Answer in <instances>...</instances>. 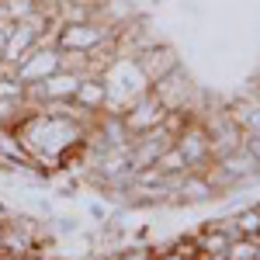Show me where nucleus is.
I'll list each match as a JSON object with an SVG mask.
<instances>
[{"instance_id":"f257e3e1","label":"nucleus","mask_w":260,"mask_h":260,"mask_svg":"<svg viewBox=\"0 0 260 260\" xmlns=\"http://www.w3.org/2000/svg\"><path fill=\"white\" fill-rule=\"evenodd\" d=\"M101 80H104V87H108V104H104V111H111V115H121L132 101H139L142 94L149 90V80L142 77V70L136 66L132 56L111 59L108 66H104Z\"/></svg>"},{"instance_id":"f03ea898","label":"nucleus","mask_w":260,"mask_h":260,"mask_svg":"<svg viewBox=\"0 0 260 260\" xmlns=\"http://www.w3.org/2000/svg\"><path fill=\"white\" fill-rule=\"evenodd\" d=\"M149 90L163 101L167 111H191L194 118H201V111H205V94L194 83V77L184 70V62H180L177 70H170L163 80H156Z\"/></svg>"},{"instance_id":"7ed1b4c3","label":"nucleus","mask_w":260,"mask_h":260,"mask_svg":"<svg viewBox=\"0 0 260 260\" xmlns=\"http://www.w3.org/2000/svg\"><path fill=\"white\" fill-rule=\"evenodd\" d=\"M118 31L121 28L108 24L104 18L83 21V24H62L59 35H56V49H62V52H94L98 45L111 42Z\"/></svg>"},{"instance_id":"20e7f679","label":"nucleus","mask_w":260,"mask_h":260,"mask_svg":"<svg viewBox=\"0 0 260 260\" xmlns=\"http://www.w3.org/2000/svg\"><path fill=\"white\" fill-rule=\"evenodd\" d=\"M174 146L180 149V156H184V163H187V170H194V174H205V170L212 167V160H215L212 139H208V132H205V125H201L198 118H194L177 139H174Z\"/></svg>"},{"instance_id":"39448f33","label":"nucleus","mask_w":260,"mask_h":260,"mask_svg":"<svg viewBox=\"0 0 260 260\" xmlns=\"http://www.w3.org/2000/svg\"><path fill=\"white\" fill-rule=\"evenodd\" d=\"M170 146H174V136H170L163 125L149 128V132H139V136H132V142H128V163H132L136 170L153 167Z\"/></svg>"},{"instance_id":"423d86ee","label":"nucleus","mask_w":260,"mask_h":260,"mask_svg":"<svg viewBox=\"0 0 260 260\" xmlns=\"http://www.w3.org/2000/svg\"><path fill=\"white\" fill-rule=\"evenodd\" d=\"M132 59H136V66L142 70V77L149 80V87H153L156 80H163L170 70H177V66H180L177 49H174L170 42H163V39L153 42V45H146V49H142V52H136Z\"/></svg>"},{"instance_id":"0eeeda50","label":"nucleus","mask_w":260,"mask_h":260,"mask_svg":"<svg viewBox=\"0 0 260 260\" xmlns=\"http://www.w3.org/2000/svg\"><path fill=\"white\" fill-rule=\"evenodd\" d=\"M167 118V108H163V101L153 94V90H146L139 101H132L125 111H121V121H125V128L132 132V136H139V132H149V128H156L163 125Z\"/></svg>"},{"instance_id":"6e6552de","label":"nucleus","mask_w":260,"mask_h":260,"mask_svg":"<svg viewBox=\"0 0 260 260\" xmlns=\"http://www.w3.org/2000/svg\"><path fill=\"white\" fill-rule=\"evenodd\" d=\"M59 66H62L59 49H56V45H39V49H31V52L14 66V77H18L24 87H31V83H42L45 77H52Z\"/></svg>"},{"instance_id":"1a4fd4ad","label":"nucleus","mask_w":260,"mask_h":260,"mask_svg":"<svg viewBox=\"0 0 260 260\" xmlns=\"http://www.w3.org/2000/svg\"><path fill=\"white\" fill-rule=\"evenodd\" d=\"M215 167H222V170L233 177L236 191H240V187H250V184H257V180H260V163L253 160V153H250L246 146H240V149H233V153L219 156Z\"/></svg>"},{"instance_id":"9d476101","label":"nucleus","mask_w":260,"mask_h":260,"mask_svg":"<svg viewBox=\"0 0 260 260\" xmlns=\"http://www.w3.org/2000/svg\"><path fill=\"white\" fill-rule=\"evenodd\" d=\"M39 42L42 35L28 24V21H18L14 28H11V39H7V45H4V52H0V59L4 62H11V66H18L31 49H39Z\"/></svg>"},{"instance_id":"9b49d317","label":"nucleus","mask_w":260,"mask_h":260,"mask_svg":"<svg viewBox=\"0 0 260 260\" xmlns=\"http://www.w3.org/2000/svg\"><path fill=\"white\" fill-rule=\"evenodd\" d=\"M73 101L80 104L83 111L101 115V111H104V104H108V87H104V80H101V73H87V77L80 80V87H77Z\"/></svg>"},{"instance_id":"f8f14e48","label":"nucleus","mask_w":260,"mask_h":260,"mask_svg":"<svg viewBox=\"0 0 260 260\" xmlns=\"http://www.w3.org/2000/svg\"><path fill=\"white\" fill-rule=\"evenodd\" d=\"M194 243H198V250H201V257H222L225 250H229V236L222 233L215 222H208V225H201L198 233H194Z\"/></svg>"},{"instance_id":"ddd939ff","label":"nucleus","mask_w":260,"mask_h":260,"mask_svg":"<svg viewBox=\"0 0 260 260\" xmlns=\"http://www.w3.org/2000/svg\"><path fill=\"white\" fill-rule=\"evenodd\" d=\"M233 219H236V225H240V236L260 240V205H246V208H240Z\"/></svg>"},{"instance_id":"4468645a","label":"nucleus","mask_w":260,"mask_h":260,"mask_svg":"<svg viewBox=\"0 0 260 260\" xmlns=\"http://www.w3.org/2000/svg\"><path fill=\"white\" fill-rule=\"evenodd\" d=\"M156 167L163 170V177H174V174H187V163H184V156H180L177 146H170V149L163 153L160 160H156Z\"/></svg>"},{"instance_id":"2eb2a0df","label":"nucleus","mask_w":260,"mask_h":260,"mask_svg":"<svg viewBox=\"0 0 260 260\" xmlns=\"http://www.w3.org/2000/svg\"><path fill=\"white\" fill-rule=\"evenodd\" d=\"M225 260H257V240H246V236L233 240L225 250Z\"/></svg>"},{"instance_id":"dca6fc26","label":"nucleus","mask_w":260,"mask_h":260,"mask_svg":"<svg viewBox=\"0 0 260 260\" xmlns=\"http://www.w3.org/2000/svg\"><path fill=\"white\" fill-rule=\"evenodd\" d=\"M0 101H28V87L18 77H0Z\"/></svg>"},{"instance_id":"f3484780","label":"nucleus","mask_w":260,"mask_h":260,"mask_svg":"<svg viewBox=\"0 0 260 260\" xmlns=\"http://www.w3.org/2000/svg\"><path fill=\"white\" fill-rule=\"evenodd\" d=\"M174 250H177L184 260H201V250H198V243H194V236H187V240H177V243H174Z\"/></svg>"},{"instance_id":"a211bd4d","label":"nucleus","mask_w":260,"mask_h":260,"mask_svg":"<svg viewBox=\"0 0 260 260\" xmlns=\"http://www.w3.org/2000/svg\"><path fill=\"white\" fill-rule=\"evenodd\" d=\"M243 146L253 153V160L260 163V136H243Z\"/></svg>"},{"instance_id":"6ab92c4d","label":"nucleus","mask_w":260,"mask_h":260,"mask_svg":"<svg viewBox=\"0 0 260 260\" xmlns=\"http://www.w3.org/2000/svg\"><path fill=\"white\" fill-rule=\"evenodd\" d=\"M11 21H0V52H4V45H7V39H11Z\"/></svg>"},{"instance_id":"aec40b11","label":"nucleus","mask_w":260,"mask_h":260,"mask_svg":"<svg viewBox=\"0 0 260 260\" xmlns=\"http://www.w3.org/2000/svg\"><path fill=\"white\" fill-rule=\"evenodd\" d=\"M156 260H184V257H180L177 250L170 246V250H156Z\"/></svg>"},{"instance_id":"412c9836","label":"nucleus","mask_w":260,"mask_h":260,"mask_svg":"<svg viewBox=\"0 0 260 260\" xmlns=\"http://www.w3.org/2000/svg\"><path fill=\"white\" fill-rule=\"evenodd\" d=\"M11 219V208H7V205H4V201H0V225H4V222Z\"/></svg>"},{"instance_id":"4be33fe9","label":"nucleus","mask_w":260,"mask_h":260,"mask_svg":"<svg viewBox=\"0 0 260 260\" xmlns=\"http://www.w3.org/2000/svg\"><path fill=\"white\" fill-rule=\"evenodd\" d=\"M257 260H260V240H257Z\"/></svg>"},{"instance_id":"5701e85b","label":"nucleus","mask_w":260,"mask_h":260,"mask_svg":"<svg viewBox=\"0 0 260 260\" xmlns=\"http://www.w3.org/2000/svg\"><path fill=\"white\" fill-rule=\"evenodd\" d=\"M0 260H11V257H0Z\"/></svg>"}]
</instances>
